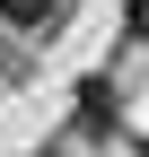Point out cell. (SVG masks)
Returning a JSON list of instances; mask_svg holds the SVG:
<instances>
[{"instance_id":"1","label":"cell","mask_w":149,"mask_h":157,"mask_svg":"<svg viewBox=\"0 0 149 157\" xmlns=\"http://www.w3.org/2000/svg\"><path fill=\"white\" fill-rule=\"evenodd\" d=\"M0 9H9V26H26V35H44L53 17L70 9V0H0Z\"/></svg>"},{"instance_id":"2","label":"cell","mask_w":149,"mask_h":157,"mask_svg":"<svg viewBox=\"0 0 149 157\" xmlns=\"http://www.w3.org/2000/svg\"><path fill=\"white\" fill-rule=\"evenodd\" d=\"M79 122H97V131L114 122V87H79Z\"/></svg>"},{"instance_id":"3","label":"cell","mask_w":149,"mask_h":157,"mask_svg":"<svg viewBox=\"0 0 149 157\" xmlns=\"http://www.w3.org/2000/svg\"><path fill=\"white\" fill-rule=\"evenodd\" d=\"M132 35H149V0H132Z\"/></svg>"}]
</instances>
